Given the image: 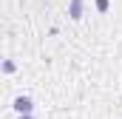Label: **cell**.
I'll return each mask as SVG.
<instances>
[{
    "instance_id": "obj_1",
    "label": "cell",
    "mask_w": 122,
    "mask_h": 119,
    "mask_svg": "<svg viewBox=\"0 0 122 119\" xmlns=\"http://www.w3.org/2000/svg\"><path fill=\"white\" fill-rule=\"evenodd\" d=\"M11 105H14V111H17L20 116H29L31 111H34V102H31L29 96H17V99H14Z\"/></svg>"
},
{
    "instance_id": "obj_2",
    "label": "cell",
    "mask_w": 122,
    "mask_h": 119,
    "mask_svg": "<svg viewBox=\"0 0 122 119\" xmlns=\"http://www.w3.org/2000/svg\"><path fill=\"white\" fill-rule=\"evenodd\" d=\"M68 14H71V20H80L82 17V0H71L68 3Z\"/></svg>"
},
{
    "instance_id": "obj_3",
    "label": "cell",
    "mask_w": 122,
    "mask_h": 119,
    "mask_svg": "<svg viewBox=\"0 0 122 119\" xmlns=\"http://www.w3.org/2000/svg\"><path fill=\"white\" fill-rule=\"evenodd\" d=\"M97 9L99 11H108V0H97Z\"/></svg>"
},
{
    "instance_id": "obj_4",
    "label": "cell",
    "mask_w": 122,
    "mask_h": 119,
    "mask_svg": "<svg viewBox=\"0 0 122 119\" xmlns=\"http://www.w3.org/2000/svg\"><path fill=\"white\" fill-rule=\"evenodd\" d=\"M20 119H34V116H31V114H29V116H20Z\"/></svg>"
}]
</instances>
